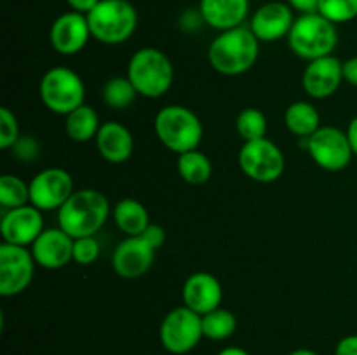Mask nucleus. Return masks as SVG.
Here are the masks:
<instances>
[{"instance_id":"f257e3e1","label":"nucleus","mask_w":357,"mask_h":355,"mask_svg":"<svg viewBox=\"0 0 357 355\" xmlns=\"http://www.w3.org/2000/svg\"><path fill=\"white\" fill-rule=\"evenodd\" d=\"M260 54V40L250 26H237L220 31L208 49L209 65L225 77L250 72Z\"/></svg>"},{"instance_id":"f03ea898","label":"nucleus","mask_w":357,"mask_h":355,"mask_svg":"<svg viewBox=\"0 0 357 355\" xmlns=\"http://www.w3.org/2000/svg\"><path fill=\"white\" fill-rule=\"evenodd\" d=\"M107 195L94 188H82L70 195L58 209V226L72 239L96 235L110 216Z\"/></svg>"},{"instance_id":"7ed1b4c3","label":"nucleus","mask_w":357,"mask_h":355,"mask_svg":"<svg viewBox=\"0 0 357 355\" xmlns=\"http://www.w3.org/2000/svg\"><path fill=\"white\" fill-rule=\"evenodd\" d=\"M153 131L159 141L176 155L197 150L204 136L201 118L183 104H167L160 108L153 120Z\"/></svg>"},{"instance_id":"20e7f679","label":"nucleus","mask_w":357,"mask_h":355,"mask_svg":"<svg viewBox=\"0 0 357 355\" xmlns=\"http://www.w3.org/2000/svg\"><path fill=\"white\" fill-rule=\"evenodd\" d=\"M126 77L131 80L139 96L155 100L171 89L174 68L166 52L157 47H142L129 59Z\"/></svg>"},{"instance_id":"39448f33","label":"nucleus","mask_w":357,"mask_h":355,"mask_svg":"<svg viewBox=\"0 0 357 355\" xmlns=\"http://www.w3.org/2000/svg\"><path fill=\"white\" fill-rule=\"evenodd\" d=\"M338 44L337 24L319 13L300 14L288 35V45L298 58L305 61L331 56Z\"/></svg>"},{"instance_id":"423d86ee","label":"nucleus","mask_w":357,"mask_h":355,"mask_svg":"<svg viewBox=\"0 0 357 355\" xmlns=\"http://www.w3.org/2000/svg\"><path fill=\"white\" fill-rule=\"evenodd\" d=\"M91 35L105 45L128 42L138 28V13L129 0H101L89 14Z\"/></svg>"},{"instance_id":"0eeeda50","label":"nucleus","mask_w":357,"mask_h":355,"mask_svg":"<svg viewBox=\"0 0 357 355\" xmlns=\"http://www.w3.org/2000/svg\"><path fill=\"white\" fill-rule=\"evenodd\" d=\"M38 94L49 111L66 117L84 104L86 86L75 70L68 66H54L42 75Z\"/></svg>"},{"instance_id":"6e6552de","label":"nucleus","mask_w":357,"mask_h":355,"mask_svg":"<svg viewBox=\"0 0 357 355\" xmlns=\"http://www.w3.org/2000/svg\"><path fill=\"white\" fill-rule=\"evenodd\" d=\"M237 162L241 171L257 183H274L282 176L286 167L284 153L268 138L244 141Z\"/></svg>"},{"instance_id":"1a4fd4ad","label":"nucleus","mask_w":357,"mask_h":355,"mask_svg":"<svg viewBox=\"0 0 357 355\" xmlns=\"http://www.w3.org/2000/svg\"><path fill=\"white\" fill-rule=\"evenodd\" d=\"M159 338L162 347L169 354H188L204 338L202 315H199L185 305L176 306L164 315L159 327Z\"/></svg>"},{"instance_id":"9d476101","label":"nucleus","mask_w":357,"mask_h":355,"mask_svg":"<svg viewBox=\"0 0 357 355\" xmlns=\"http://www.w3.org/2000/svg\"><path fill=\"white\" fill-rule=\"evenodd\" d=\"M303 139L310 159L324 171H344L354 157L347 132L333 125H321L312 136Z\"/></svg>"},{"instance_id":"9b49d317","label":"nucleus","mask_w":357,"mask_h":355,"mask_svg":"<svg viewBox=\"0 0 357 355\" xmlns=\"http://www.w3.org/2000/svg\"><path fill=\"white\" fill-rule=\"evenodd\" d=\"M35 265L30 247L0 244V294L10 298L26 291L33 281Z\"/></svg>"},{"instance_id":"f8f14e48","label":"nucleus","mask_w":357,"mask_h":355,"mask_svg":"<svg viewBox=\"0 0 357 355\" xmlns=\"http://www.w3.org/2000/svg\"><path fill=\"white\" fill-rule=\"evenodd\" d=\"M75 191L72 174L61 167H47L30 181V204L44 211H58Z\"/></svg>"},{"instance_id":"ddd939ff","label":"nucleus","mask_w":357,"mask_h":355,"mask_svg":"<svg viewBox=\"0 0 357 355\" xmlns=\"http://www.w3.org/2000/svg\"><path fill=\"white\" fill-rule=\"evenodd\" d=\"M93 38L86 14L68 10L52 21L49 28V44L61 56L79 54Z\"/></svg>"},{"instance_id":"4468645a","label":"nucleus","mask_w":357,"mask_h":355,"mask_svg":"<svg viewBox=\"0 0 357 355\" xmlns=\"http://www.w3.org/2000/svg\"><path fill=\"white\" fill-rule=\"evenodd\" d=\"M44 216L40 209L26 204L21 207L7 209L0 219L2 242L28 247L44 232Z\"/></svg>"},{"instance_id":"2eb2a0df","label":"nucleus","mask_w":357,"mask_h":355,"mask_svg":"<svg viewBox=\"0 0 357 355\" xmlns=\"http://www.w3.org/2000/svg\"><path fill=\"white\" fill-rule=\"evenodd\" d=\"M155 260V249L139 235L126 237L117 244L112 254V268L126 281L143 277L152 268Z\"/></svg>"},{"instance_id":"dca6fc26","label":"nucleus","mask_w":357,"mask_h":355,"mask_svg":"<svg viewBox=\"0 0 357 355\" xmlns=\"http://www.w3.org/2000/svg\"><path fill=\"white\" fill-rule=\"evenodd\" d=\"M342 82H344V63L333 54L309 61L302 73L303 90L314 100H326L333 96Z\"/></svg>"},{"instance_id":"f3484780","label":"nucleus","mask_w":357,"mask_h":355,"mask_svg":"<svg viewBox=\"0 0 357 355\" xmlns=\"http://www.w3.org/2000/svg\"><path fill=\"white\" fill-rule=\"evenodd\" d=\"M295 19L288 2H267L255 10L250 28L258 40L272 44L281 38H288Z\"/></svg>"},{"instance_id":"a211bd4d","label":"nucleus","mask_w":357,"mask_h":355,"mask_svg":"<svg viewBox=\"0 0 357 355\" xmlns=\"http://www.w3.org/2000/svg\"><path fill=\"white\" fill-rule=\"evenodd\" d=\"M33 260L45 270H58L73 261V239L58 226L45 228L30 246Z\"/></svg>"},{"instance_id":"6ab92c4d","label":"nucleus","mask_w":357,"mask_h":355,"mask_svg":"<svg viewBox=\"0 0 357 355\" xmlns=\"http://www.w3.org/2000/svg\"><path fill=\"white\" fill-rule=\"evenodd\" d=\"M183 305L199 315L220 308L223 299V287L218 278L209 271H195L188 275L181 289Z\"/></svg>"},{"instance_id":"aec40b11","label":"nucleus","mask_w":357,"mask_h":355,"mask_svg":"<svg viewBox=\"0 0 357 355\" xmlns=\"http://www.w3.org/2000/svg\"><path fill=\"white\" fill-rule=\"evenodd\" d=\"M199 13L206 24L218 31L243 26L250 14V0H201Z\"/></svg>"},{"instance_id":"412c9836","label":"nucleus","mask_w":357,"mask_h":355,"mask_svg":"<svg viewBox=\"0 0 357 355\" xmlns=\"http://www.w3.org/2000/svg\"><path fill=\"white\" fill-rule=\"evenodd\" d=\"M94 141L100 155L110 164L126 162L135 150V138L131 131L115 120L103 122Z\"/></svg>"},{"instance_id":"4be33fe9","label":"nucleus","mask_w":357,"mask_h":355,"mask_svg":"<svg viewBox=\"0 0 357 355\" xmlns=\"http://www.w3.org/2000/svg\"><path fill=\"white\" fill-rule=\"evenodd\" d=\"M114 221L126 237L142 235L143 230L150 225V216L145 205L136 198H122L114 205Z\"/></svg>"},{"instance_id":"5701e85b","label":"nucleus","mask_w":357,"mask_h":355,"mask_svg":"<svg viewBox=\"0 0 357 355\" xmlns=\"http://www.w3.org/2000/svg\"><path fill=\"white\" fill-rule=\"evenodd\" d=\"M100 127V115L86 103L65 117V132L72 141L87 143L91 139H96Z\"/></svg>"},{"instance_id":"b1692460","label":"nucleus","mask_w":357,"mask_h":355,"mask_svg":"<svg viewBox=\"0 0 357 355\" xmlns=\"http://www.w3.org/2000/svg\"><path fill=\"white\" fill-rule=\"evenodd\" d=\"M284 124L291 134L309 138L321 127V115L309 101H295L286 108Z\"/></svg>"},{"instance_id":"393cba45","label":"nucleus","mask_w":357,"mask_h":355,"mask_svg":"<svg viewBox=\"0 0 357 355\" xmlns=\"http://www.w3.org/2000/svg\"><path fill=\"white\" fill-rule=\"evenodd\" d=\"M176 167L181 180L187 181L188 184H204L211 180V159L206 153H202L199 148L178 155Z\"/></svg>"},{"instance_id":"a878e982","label":"nucleus","mask_w":357,"mask_h":355,"mask_svg":"<svg viewBox=\"0 0 357 355\" xmlns=\"http://www.w3.org/2000/svg\"><path fill=\"white\" fill-rule=\"evenodd\" d=\"M101 96L105 104L112 110H126L135 103L136 96L139 94L128 77H112L105 82Z\"/></svg>"},{"instance_id":"bb28decb","label":"nucleus","mask_w":357,"mask_h":355,"mask_svg":"<svg viewBox=\"0 0 357 355\" xmlns=\"http://www.w3.org/2000/svg\"><path fill=\"white\" fill-rule=\"evenodd\" d=\"M202 331H204V338L213 341L229 340L237 331V317L234 315V312L220 306L202 315Z\"/></svg>"},{"instance_id":"cd10ccee","label":"nucleus","mask_w":357,"mask_h":355,"mask_svg":"<svg viewBox=\"0 0 357 355\" xmlns=\"http://www.w3.org/2000/svg\"><path fill=\"white\" fill-rule=\"evenodd\" d=\"M30 204V183L16 174H3L0 178V205L3 211Z\"/></svg>"},{"instance_id":"c85d7f7f","label":"nucleus","mask_w":357,"mask_h":355,"mask_svg":"<svg viewBox=\"0 0 357 355\" xmlns=\"http://www.w3.org/2000/svg\"><path fill=\"white\" fill-rule=\"evenodd\" d=\"M236 129L244 141L267 138V117L258 108H244L236 118Z\"/></svg>"},{"instance_id":"c756f323","label":"nucleus","mask_w":357,"mask_h":355,"mask_svg":"<svg viewBox=\"0 0 357 355\" xmlns=\"http://www.w3.org/2000/svg\"><path fill=\"white\" fill-rule=\"evenodd\" d=\"M317 13L335 24L349 23L357 17V0H319Z\"/></svg>"},{"instance_id":"7c9ffc66","label":"nucleus","mask_w":357,"mask_h":355,"mask_svg":"<svg viewBox=\"0 0 357 355\" xmlns=\"http://www.w3.org/2000/svg\"><path fill=\"white\" fill-rule=\"evenodd\" d=\"M21 138L20 122L10 108H0V148H13L14 143Z\"/></svg>"},{"instance_id":"2f4dec72","label":"nucleus","mask_w":357,"mask_h":355,"mask_svg":"<svg viewBox=\"0 0 357 355\" xmlns=\"http://www.w3.org/2000/svg\"><path fill=\"white\" fill-rule=\"evenodd\" d=\"M100 256V242L96 237H79L73 239V261L80 267H89Z\"/></svg>"},{"instance_id":"473e14b6","label":"nucleus","mask_w":357,"mask_h":355,"mask_svg":"<svg viewBox=\"0 0 357 355\" xmlns=\"http://www.w3.org/2000/svg\"><path fill=\"white\" fill-rule=\"evenodd\" d=\"M13 155L21 162H33L40 155V145L33 136H21L13 146Z\"/></svg>"},{"instance_id":"72a5a7b5","label":"nucleus","mask_w":357,"mask_h":355,"mask_svg":"<svg viewBox=\"0 0 357 355\" xmlns=\"http://www.w3.org/2000/svg\"><path fill=\"white\" fill-rule=\"evenodd\" d=\"M139 237L157 251L164 242H166V230H164L160 225H157V223H150V225L143 230V233Z\"/></svg>"},{"instance_id":"f704fd0d","label":"nucleus","mask_w":357,"mask_h":355,"mask_svg":"<svg viewBox=\"0 0 357 355\" xmlns=\"http://www.w3.org/2000/svg\"><path fill=\"white\" fill-rule=\"evenodd\" d=\"M335 355H357V334H349L338 341Z\"/></svg>"},{"instance_id":"c9c22d12","label":"nucleus","mask_w":357,"mask_h":355,"mask_svg":"<svg viewBox=\"0 0 357 355\" xmlns=\"http://www.w3.org/2000/svg\"><path fill=\"white\" fill-rule=\"evenodd\" d=\"M286 2L293 10L300 14L317 13V7H319V0H286Z\"/></svg>"},{"instance_id":"e433bc0d","label":"nucleus","mask_w":357,"mask_h":355,"mask_svg":"<svg viewBox=\"0 0 357 355\" xmlns=\"http://www.w3.org/2000/svg\"><path fill=\"white\" fill-rule=\"evenodd\" d=\"M101 0H66V3H68V7L72 10H75V13H80V14H89L91 10L94 9V7L100 3Z\"/></svg>"},{"instance_id":"4c0bfd02","label":"nucleus","mask_w":357,"mask_h":355,"mask_svg":"<svg viewBox=\"0 0 357 355\" xmlns=\"http://www.w3.org/2000/svg\"><path fill=\"white\" fill-rule=\"evenodd\" d=\"M344 82L357 87V56L344 61Z\"/></svg>"},{"instance_id":"58836bf2","label":"nucleus","mask_w":357,"mask_h":355,"mask_svg":"<svg viewBox=\"0 0 357 355\" xmlns=\"http://www.w3.org/2000/svg\"><path fill=\"white\" fill-rule=\"evenodd\" d=\"M345 132H347V138H349V143H351L352 152H354V155H357V117H354L351 122H349V127Z\"/></svg>"},{"instance_id":"ea45409f","label":"nucleus","mask_w":357,"mask_h":355,"mask_svg":"<svg viewBox=\"0 0 357 355\" xmlns=\"http://www.w3.org/2000/svg\"><path fill=\"white\" fill-rule=\"evenodd\" d=\"M216 355H250L244 348L241 347H225L223 350H220Z\"/></svg>"},{"instance_id":"a19ab883","label":"nucleus","mask_w":357,"mask_h":355,"mask_svg":"<svg viewBox=\"0 0 357 355\" xmlns=\"http://www.w3.org/2000/svg\"><path fill=\"white\" fill-rule=\"evenodd\" d=\"M288 355H317V354L314 350H310V348H298V350H293L291 354Z\"/></svg>"}]
</instances>
